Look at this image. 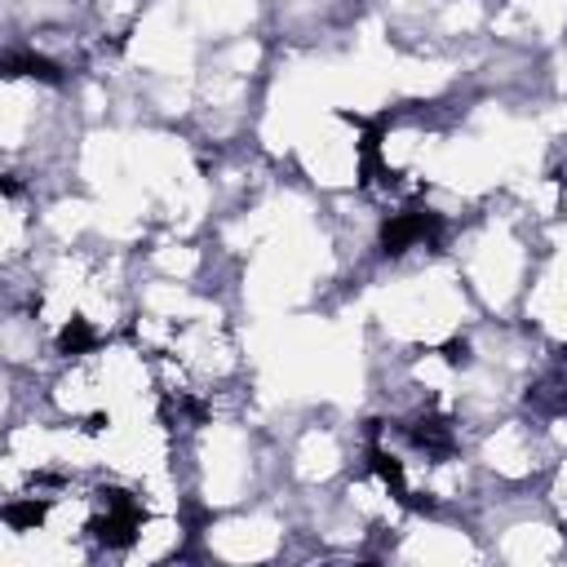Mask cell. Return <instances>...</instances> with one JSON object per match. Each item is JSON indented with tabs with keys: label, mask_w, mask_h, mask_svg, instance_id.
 I'll use <instances>...</instances> for the list:
<instances>
[{
	"label": "cell",
	"mask_w": 567,
	"mask_h": 567,
	"mask_svg": "<svg viewBox=\"0 0 567 567\" xmlns=\"http://www.w3.org/2000/svg\"><path fill=\"white\" fill-rule=\"evenodd\" d=\"M368 133L372 115L354 106H319L284 151L288 173L319 199L350 195L368 177Z\"/></svg>",
	"instance_id": "cell-1"
},
{
	"label": "cell",
	"mask_w": 567,
	"mask_h": 567,
	"mask_svg": "<svg viewBox=\"0 0 567 567\" xmlns=\"http://www.w3.org/2000/svg\"><path fill=\"white\" fill-rule=\"evenodd\" d=\"M465 447H470L478 474L496 487H540L549 465L558 461V447L549 443L540 416L527 408L501 412L496 421L478 425Z\"/></svg>",
	"instance_id": "cell-2"
}]
</instances>
